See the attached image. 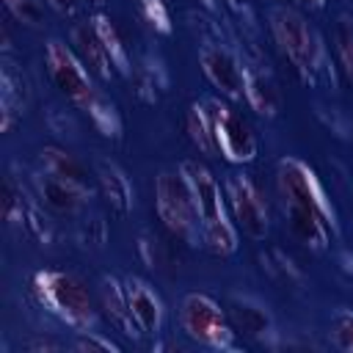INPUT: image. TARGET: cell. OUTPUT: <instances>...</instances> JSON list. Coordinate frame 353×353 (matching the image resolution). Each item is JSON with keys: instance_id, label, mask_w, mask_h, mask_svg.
<instances>
[{"instance_id": "6da1fadb", "label": "cell", "mask_w": 353, "mask_h": 353, "mask_svg": "<svg viewBox=\"0 0 353 353\" xmlns=\"http://www.w3.org/2000/svg\"><path fill=\"white\" fill-rule=\"evenodd\" d=\"M276 193L290 234L314 251H325L336 237V221L314 171L298 157L279 160Z\"/></svg>"}, {"instance_id": "7a4b0ae2", "label": "cell", "mask_w": 353, "mask_h": 353, "mask_svg": "<svg viewBox=\"0 0 353 353\" xmlns=\"http://www.w3.org/2000/svg\"><path fill=\"white\" fill-rule=\"evenodd\" d=\"M268 30L279 47V52L290 61V66L301 74V80L314 83L328 74V52L323 47L314 25L292 6L268 8Z\"/></svg>"}, {"instance_id": "3957f363", "label": "cell", "mask_w": 353, "mask_h": 353, "mask_svg": "<svg viewBox=\"0 0 353 353\" xmlns=\"http://www.w3.org/2000/svg\"><path fill=\"white\" fill-rule=\"evenodd\" d=\"M36 301L52 312L61 323H66L74 331H91L97 325L99 306L91 298L85 281L72 270H36L30 279Z\"/></svg>"}, {"instance_id": "277c9868", "label": "cell", "mask_w": 353, "mask_h": 353, "mask_svg": "<svg viewBox=\"0 0 353 353\" xmlns=\"http://www.w3.org/2000/svg\"><path fill=\"white\" fill-rule=\"evenodd\" d=\"M154 212L160 223L188 245L201 243V215L182 171H160L154 176Z\"/></svg>"}, {"instance_id": "5b68a950", "label": "cell", "mask_w": 353, "mask_h": 353, "mask_svg": "<svg viewBox=\"0 0 353 353\" xmlns=\"http://www.w3.org/2000/svg\"><path fill=\"white\" fill-rule=\"evenodd\" d=\"M179 328L188 339L210 350L234 347V328L229 325L226 309L207 292H188L179 301Z\"/></svg>"}, {"instance_id": "8992f818", "label": "cell", "mask_w": 353, "mask_h": 353, "mask_svg": "<svg viewBox=\"0 0 353 353\" xmlns=\"http://www.w3.org/2000/svg\"><path fill=\"white\" fill-rule=\"evenodd\" d=\"M212 141H215V152L229 160V163H251L259 152V141L251 130V124L223 99L210 97L201 99Z\"/></svg>"}, {"instance_id": "52a82bcc", "label": "cell", "mask_w": 353, "mask_h": 353, "mask_svg": "<svg viewBox=\"0 0 353 353\" xmlns=\"http://www.w3.org/2000/svg\"><path fill=\"white\" fill-rule=\"evenodd\" d=\"M44 63H47V74L52 80V85L77 108V110H85L99 88L94 85V77L91 72L80 63V58L74 55V50L61 41V39H50L47 47H44Z\"/></svg>"}, {"instance_id": "ba28073f", "label": "cell", "mask_w": 353, "mask_h": 353, "mask_svg": "<svg viewBox=\"0 0 353 353\" xmlns=\"http://www.w3.org/2000/svg\"><path fill=\"white\" fill-rule=\"evenodd\" d=\"M223 201H226V212H229V218L240 234H245L251 240H265V234L270 229L268 201L248 174H229L226 176Z\"/></svg>"}, {"instance_id": "9c48e42d", "label": "cell", "mask_w": 353, "mask_h": 353, "mask_svg": "<svg viewBox=\"0 0 353 353\" xmlns=\"http://www.w3.org/2000/svg\"><path fill=\"white\" fill-rule=\"evenodd\" d=\"M199 66L204 72V77L221 91V97L226 99H243L245 94V77H248V66L223 44H201L199 50Z\"/></svg>"}, {"instance_id": "30bf717a", "label": "cell", "mask_w": 353, "mask_h": 353, "mask_svg": "<svg viewBox=\"0 0 353 353\" xmlns=\"http://www.w3.org/2000/svg\"><path fill=\"white\" fill-rule=\"evenodd\" d=\"M179 171L185 174V179H188V185L193 190V199H196L199 215H201V226L229 221V212H226V201H223V190H221L218 176L201 160H185L179 165Z\"/></svg>"}, {"instance_id": "8fae6325", "label": "cell", "mask_w": 353, "mask_h": 353, "mask_svg": "<svg viewBox=\"0 0 353 353\" xmlns=\"http://www.w3.org/2000/svg\"><path fill=\"white\" fill-rule=\"evenodd\" d=\"M69 47L74 50V55L80 58V63L91 72L94 80H110L116 74L110 52L94 25V19H80L72 25L69 30Z\"/></svg>"}, {"instance_id": "7c38bea8", "label": "cell", "mask_w": 353, "mask_h": 353, "mask_svg": "<svg viewBox=\"0 0 353 353\" xmlns=\"http://www.w3.org/2000/svg\"><path fill=\"white\" fill-rule=\"evenodd\" d=\"M33 190H36L39 204L55 215H77L88 204V196H91V190H85L74 182L58 179L47 171H39L33 176Z\"/></svg>"}, {"instance_id": "4fadbf2b", "label": "cell", "mask_w": 353, "mask_h": 353, "mask_svg": "<svg viewBox=\"0 0 353 353\" xmlns=\"http://www.w3.org/2000/svg\"><path fill=\"white\" fill-rule=\"evenodd\" d=\"M124 290H127V301H130V309H132V317H135V325L141 328V334L157 336L163 328V320H165V306H163L160 295L138 276L124 279Z\"/></svg>"}, {"instance_id": "5bb4252c", "label": "cell", "mask_w": 353, "mask_h": 353, "mask_svg": "<svg viewBox=\"0 0 353 353\" xmlns=\"http://www.w3.org/2000/svg\"><path fill=\"white\" fill-rule=\"evenodd\" d=\"M97 306L105 314V320L124 336H138L141 328L135 325L130 301H127V290L124 281L113 279V276H102L99 279V292H97Z\"/></svg>"}, {"instance_id": "9a60e30c", "label": "cell", "mask_w": 353, "mask_h": 353, "mask_svg": "<svg viewBox=\"0 0 353 353\" xmlns=\"http://www.w3.org/2000/svg\"><path fill=\"white\" fill-rule=\"evenodd\" d=\"M226 317L234 334H245V336H265L273 328V317L268 306L251 295H232L226 301Z\"/></svg>"}, {"instance_id": "2e32d148", "label": "cell", "mask_w": 353, "mask_h": 353, "mask_svg": "<svg viewBox=\"0 0 353 353\" xmlns=\"http://www.w3.org/2000/svg\"><path fill=\"white\" fill-rule=\"evenodd\" d=\"M28 108V83L25 74L6 61L3 63V74H0V130L8 132L25 113Z\"/></svg>"}, {"instance_id": "e0dca14e", "label": "cell", "mask_w": 353, "mask_h": 353, "mask_svg": "<svg viewBox=\"0 0 353 353\" xmlns=\"http://www.w3.org/2000/svg\"><path fill=\"white\" fill-rule=\"evenodd\" d=\"M94 179H97L105 201L110 204V210H116L121 215L132 210V185H130V179H127V174L121 171L119 163L99 157L94 163Z\"/></svg>"}, {"instance_id": "ac0fdd59", "label": "cell", "mask_w": 353, "mask_h": 353, "mask_svg": "<svg viewBox=\"0 0 353 353\" xmlns=\"http://www.w3.org/2000/svg\"><path fill=\"white\" fill-rule=\"evenodd\" d=\"M39 165H41V171H47L58 179H66V182H74L85 190H94V176L88 174V168L72 152H66L61 146H44L39 152Z\"/></svg>"}, {"instance_id": "d6986e66", "label": "cell", "mask_w": 353, "mask_h": 353, "mask_svg": "<svg viewBox=\"0 0 353 353\" xmlns=\"http://www.w3.org/2000/svg\"><path fill=\"white\" fill-rule=\"evenodd\" d=\"M243 99L248 102V108L254 113L268 116V119L281 110V91H279L276 80L268 72H262V69H248Z\"/></svg>"}, {"instance_id": "ffe728a7", "label": "cell", "mask_w": 353, "mask_h": 353, "mask_svg": "<svg viewBox=\"0 0 353 353\" xmlns=\"http://www.w3.org/2000/svg\"><path fill=\"white\" fill-rule=\"evenodd\" d=\"M91 19H94V25H97V30H99V36H102L108 52H110L113 69L121 72V74H127V72H130V52H127V44H124V39H121V30H119V28L113 25V19L105 17V14H97V17H91Z\"/></svg>"}, {"instance_id": "44dd1931", "label": "cell", "mask_w": 353, "mask_h": 353, "mask_svg": "<svg viewBox=\"0 0 353 353\" xmlns=\"http://www.w3.org/2000/svg\"><path fill=\"white\" fill-rule=\"evenodd\" d=\"M85 113H88V119H91V124L105 135V138H121V116H119V110H116V105L99 91L97 94V99L85 108Z\"/></svg>"}, {"instance_id": "7402d4cb", "label": "cell", "mask_w": 353, "mask_h": 353, "mask_svg": "<svg viewBox=\"0 0 353 353\" xmlns=\"http://www.w3.org/2000/svg\"><path fill=\"white\" fill-rule=\"evenodd\" d=\"M185 127H188V135H190L193 146H196L201 154H207V157L218 154V152H215V141H212V132H210V124H207V116H204L201 102H193V105L188 108Z\"/></svg>"}, {"instance_id": "603a6c76", "label": "cell", "mask_w": 353, "mask_h": 353, "mask_svg": "<svg viewBox=\"0 0 353 353\" xmlns=\"http://www.w3.org/2000/svg\"><path fill=\"white\" fill-rule=\"evenodd\" d=\"M28 193L14 185V179H6L3 182V193H0V207H3V218L6 223H22V215H25V207H28Z\"/></svg>"}, {"instance_id": "cb8c5ba5", "label": "cell", "mask_w": 353, "mask_h": 353, "mask_svg": "<svg viewBox=\"0 0 353 353\" xmlns=\"http://www.w3.org/2000/svg\"><path fill=\"white\" fill-rule=\"evenodd\" d=\"M262 268H265L276 281H284V284L301 281V273H298L295 262H292L281 248H268V251L262 254Z\"/></svg>"}, {"instance_id": "d4e9b609", "label": "cell", "mask_w": 353, "mask_h": 353, "mask_svg": "<svg viewBox=\"0 0 353 353\" xmlns=\"http://www.w3.org/2000/svg\"><path fill=\"white\" fill-rule=\"evenodd\" d=\"M328 339L334 347L353 353V312L350 309H336L328 320Z\"/></svg>"}, {"instance_id": "484cf974", "label": "cell", "mask_w": 353, "mask_h": 353, "mask_svg": "<svg viewBox=\"0 0 353 353\" xmlns=\"http://www.w3.org/2000/svg\"><path fill=\"white\" fill-rule=\"evenodd\" d=\"M336 58L345 77L353 83V22L339 19L336 25Z\"/></svg>"}, {"instance_id": "4316f807", "label": "cell", "mask_w": 353, "mask_h": 353, "mask_svg": "<svg viewBox=\"0 0 353 353\" xmlns=\"http://www.w3.org/2000/svg\"><path fill=\"white\" fill-rule=\"evenodd\" d=\"M3 6L8 8V14L17 22H22L28 28H39L44 22V6H41V0H3Z\"/></svg>"}, {"instance_id": "83f0119b", "label": "cell", "mask_w": 353, "mask_h": 353, "mask_svg": "<svg viewBox=\"0 0 353 353\" xmlns=\"http://www.w3.org/2000/svg\"><path fill=\"white\" fill-rule=\"evenodd\" d=\"M138 3V11L141 17L157 30V33H168L171 30V14L165 8L163 0H135Z\"/></svg>"}, {"instance_id": "f1b7e54d", "label": "cell", "mask_w": 353, "mask_h": 353, "mask_svg": "<svg viewBox=\"0 0 353 353\" xmlns=\"http://www.w3.org/2000/svg\"><path fill=\"white\" fill-rule=\"evenodd\" d=\"M74 350H119V345L110 339V336H102L99 331H77V339H74V345H72Z\"/></svg>"}, {"instance_id": "f546056e", "label": "cell", "mask_w": 353, "mask_h": 353, "mask_svg": "<svg viewBox=\"0 0 353 353\" xmlns=\"http://www.w3.org/2000/svg\"><path fill=\"white\" fill-rule=\"evenodd\" d=\"M55 11H61V14H74L77 11V6H80V0H47Z\"/></svg>"}, {"instance_id": "4dcf8cb0", "label": "cell", "mask_w": 353, "mask_h": 353, "mask_svg": "<svg viewBox=\"0 0 353 353\" xmlns=\"http://www.w3.org/2000/svg\"><path fill=\"white\" fill-rule=\"evenodd\" d=\"M290 3H298V6H309V8H320L323 0H290Z\"/></svg>"}, {"instance_id": "1f68e13d", "label": "cell", "mask_w": 353, "mask_h": 353, "mask_svg": "<svg viewBox=\"0 0 353 353\" xmlns=\"http://www.w3.org/2000/svg\"><path fill=\"white\" fill-rule=\"evenodd\" d=\"M91 3H105V0H91Z\"/></svg>"}]
</instances>
